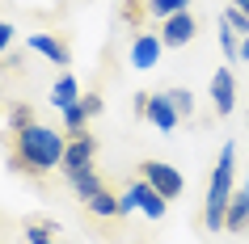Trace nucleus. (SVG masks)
Returning a JSON list of instances; mask_svg holds the SVG:
<instances>
[{"label":"nucleus","mask_w":249,"mask_h":244,"mask_svg":"<svg viewBox=\"0 0 249 244\" xmlns=\"http://www.w3.org/2000/svg\"><path fill=\"white\" fill-rule=\"evenodd\" d=\"M64 135L68 130H51L42 122H34L26 130H9V168L17 177H42V173L59 168L64 147H68Z\"/></svg>","instance_id":"obj_1"},{"label":"nucleus","mask_w":249,"mask_h":244,"mask_svg":"<svg viewBox=\"0 0 249 244\" xmlns=\"http://www.w3.org/2000/svg\"><path fill=\"white\" fill-rule=\"evenodd\" d=\"M232 173H236V147L224 143L207 181V202H203V228L207 231H224V215H228V202H232Z\"/></svg>","instance_id":"obj_2"},{"label":"nucleus","mask_w":249,"mask_h":244,"mask_svg":"<svg viewBox=\"0 0 249 244\" xmlns=\"http://www.w3.org/2000/svg\"><path fill=\"white\" fill-rule=\"evenodd\" d=\"M157 34H160V42H165V51H178V47H190V42H195V34H198V17L190 13V9H182V13L165 17Z\"/></svg>","instance_id":"obj_3"},{"label":"nucleus","mask_w":249,"mask_h":244,"mask_svg":"<svg viewBox=\"0 0 249 244\" xmlns=\"http://www.w3.org/2000/svg\"><path fill=\"white\" fill-rule=\"evenodd\" d=\"M93 160H97V139H93L89 130H80V135L68 139L64 160H59V173L72 177V173H80V168H93Z\"/></svg>","instance_id":"obj_4"},{"label":"nucleus","mask_w":249,"mask_h":244,"mask_svg":"<svg viewBox=\"0 0 249 244\" xmlns=\"http://www.w3.org/2000/svg\"><path fill=\"white\" fill-rule=\"evenodd\" d=\"M140 177L148 181V185H152V190L157 194H165V198H178V194L186 190V181H182V173H178V168L173 164H165V160H144V164H140Z\"/></svg>","instance_id":"obj_5"},{"label":"nucleus","mask_w":249,"mask_h":244,"mask_svg":"<svg viewBox=\"0 0 249 244\" xmlns=\"http://www.w3.org/2000/svg\"><path fill=\"white\" fill-rule=\"evenodd\" d=\"M211 101H215V114L228 118L236 110V76L232 67H220L215 76H211Z\"/></svg>","instance_id":"obj_6"},{"label":"nucleus","mask_w":249,"mask_h":244,"mask_svg":"<svg viewBox=\"0 0 249 244\" xmlns=\"http://www.w3.org/2000/svg\"><path fill=\"white\" fill-rule=\"evenodd\" d=\"M160 55H165V42H160V34H135V38H131V67L148 72V67H157V64H160Z\"/></svg>","instance_id":"obj_7"},{"label":"nucleus","mask_w":249,"mask_h":244,"mask_svg":"<svg viewBox=\"0 0 249 244\" xmlns=\"http://www.w3.org/2000/svg\"><path fill=\"white\" fill-rule=\"evenodd\" d=\"M26 47H30V51H38L42 59H51L55 67H68V64H72V51H68V42L59 38V34H30Z\"/></svg>","instance_id":"obj_8"},{"label":"nucleus","mask_w":249,"mask_h":244,"mask_svg":"<svg viewBox=\"0 0 249 244\" xmlns=\"http://www.w3.org/2000/svg\"><path fill=\"white\" fill-rule=\"evenodd\" d=\"M131 194H135V206H140V215H148L152 223H160V219H165V206H169V198H165V194H157L144 177L131 181Z\"/></svg>","instance_id":"obj_9"},{"label":"nucleus","mask_w":249,"mask_h":244,"mask_svg":"<svg viewBox=\"0 0 249 244\" xmlns=\"http://www.w3.org/2000/svg\"><path fill=\"white\" fill-rule=\"evenodd\" d=\"M148 122L157 130H178V122H182V114H178V105L169 101V93H152V101H148Z\"/></svg>","instance_id":"obj_10"},{"label":"nucleus","mask_w":249,"mask_h":244,"mask_svg":"<svg viewBox=\"0 0 249 244\" xmlns=\"http://www.w3.org/2000/svg\"><path fill=\"white\" fill-rule=\"evenodd\" d=\"M245 228H249V181L241 190H232V202L224 215V231H245Z\"/></svg>","instance_id":"obj_11"},{"label":"nucleus","mask_w":249,"mask_h":244,"mask_svg":"<svg viewBox=\"0 0 249 244\" xmlns=\"http://www.w3.org/2000/svg\"><path fill=\"white\" fill-rule=\"evenodd\" d=\"M80 101V84L72 72H64V76L55 80V89H51V105L55 110H68V105H76Z\"/></svg>","instance_id":"obj_12"},{"label":"nucleus","mask_w":249,"mask_h":244,"mask_svg":"<svg viewBox=\"0 0 249 244\" xmlns=\"http://www.w3.org/2000/svg\"><path fill=\"white\" fill-rule=\"evenodd\" d=\"M55 236H59L55 219H26V240L30 244H64V240H55Z\"/></svg>","instance_id":"obj_13"},{"label":"nucleus","mask_w":249,"mask_h":244,"mask_svg":"<svg viewBox=\"0 0 249 244\" xmlns=\"http://www.w3.org/2000/svg\"><path fill=\"white\" fill-rule=\"evenodd\" d=\"M85 211L97 215V219H118V198L110 190H97L93 198H85Z\"/></svg>","instance_id":"obj_14"},{"label":"nucleus","mask_w":249,"mask_h":244,"mask_svg":"<svg viewBox=\"0 0 249 244\" xmlns=\"http://www.w3.org/2000/svg\"><path fill=\"white\" fill-rule=\"evenodd\" d=\"M68 185L76 190V198H80V202H85V198H93L97 190H106V185H102V177H97L93 168H80V173H72V177H68Z\"/></svg>","instance_id":"obj_15"},{"label":"nucleus","mask_w":249,"mask_h":244,"mask_svg":"<svg viewBox=\"0 0 249 244\" xmlns=\"http://www.w3.org/2000/svg\"><path fill=\"white\" fill-rule=\"evenodd\" d=\"M123 21L135 30V34H144V17H148V0H123Z\"/></svg>","instance_id":"obj_16"},{"label":"nucleus","mask_w":249,"mask_h":244,"mask_svg":"<svg viewBox=\"0 0 249 244\" xmlns=\"http://www.w3.org/2000/svg\"><path fill=\"white\" fill-rule=\"evenodd\" d=\"M59 114H64V130L68 135H80V130H89V110H85V105H68V110H59Z\"/></svg>","instance_id":"obj_17"},{"label":"nucleus","mask_w":249,"mask_h":244,"mask_svg":"<svg viewBox=\"0 0 249 244\" xmlns=\"http://www.w3.org/2000/svg\"><path fill=\"white\" fill-rule=\"evenodd\" d=\"M182 9H190V0H148V17H157V21L182 13Z\"/></svg>","instance_id":"obj_18"},{"label":"nucleus","mask_w":249,"mask_h":244,"mask_svg":"<svg viewBox=\"0 0 249 244\" xmlns=\"http://www.w3.org/2000/svg\"><path fill=\"white\" fill-rule=\"evenodd\" d=\"M220 51H224V59H228V64H236V59H241V34H232L224 21H220Z\"/></svg>","instance_id":"obj_19"},{"label":"nucleus","mask_w":249,"mask_h":244,"mask_svg":"<svg viewBox=\"0 0 249 244\" xmlns=\"http://www.w3.org/2000/svg\"><path fill=\"white\" fill-rule=\"evenodd\" d=\"M26 127H34V105L17 101L13 110H9V130H26Z\"/></svg>","instance_id":"obj_20"},{"label":"nucleus","mask_w":249,"mask_h":244,"mask_svg":"<svg viewBox=\"0 0 249 244\" xmlns=\"http://www.w3.org/2000/svg\"><path fill=\"white\" fill-rule=\"evenodd\" d=\"M220 21H224L228 30H232V34H241V38H249V17L241 13L236 4H228V9H224V13H220Z\"/></svg>","instance_id":"obj_21"},{"label":"nucleus","mask_w":249,"mask_h":244,"mask_svg":"<svg viewBox=\"0 0 249 244\" xmlns=\"http://www.w3.org/2000/svg\"><path fill=\"white\" fill-rule=\"evenodd\" d=\"M169 101L178 105L182 118H195V97H190V89H169Z\"/></svg>","instance_id":"obj_22"},{"label":"nucleus","mask_w":249,"mask_h":244,"mask_svg":"<svg viewBox=\"0 0 249 244\" xmlns=\"http://www.w3.org/2000/svg\"><path fill=\"white\" fill-rule=\"evenodd\" d=\"M80 105L89 110V118H97V114H102V97H97V93H80Z\"/></svg>","instance_id":"obj_23"},{"label":"nucleus","mask_w":249,"mask_h":244,"mask_svg":"<svg viewBox=\"0 0 249 244\" xmlns=\"http://www.w3.org/2000/svg\"><path fill=\"white\" fill-rule=\"evenodd\" d=\"M13 34H17V30L9 26L4 17H0V55H4V51H9V47H13Z\"/></svg>","instance_id":"obj_24"},{"label":"nucleus","mask_w":249,"mask_h":244,"mask_svg":"<svg viewBox=\"0 0 249 244\" xmlns=\"http://www.w3.org/2000/svg\"><path fill=\"white\" fill-rule=\"evenodd\" d=\"M148 101H152V93H135V114L148 118Z\"/></svg>","instance_id":"obj_25"},{"label":"nucleus","mask_w":249,"mask_h":244,"mask_svg":"<svg viewBox=\"0 0 249 244\" xmlns=\"http://www.w3.org/2000/svg\"><path fill=\"white\" fill-rule=\"evenodd\" d=\"M232 4H236V9H241V13L249 17V0H232Z\"/></svg>","instance_id":"obj_26"},{"label":"nucleus","mask_w":249,"mask_h":244,"mask_svg":"<svg viewBox=\"0 0 249 244\" xmlns=\"http://www.w3.org/2000/svg\"><path fill=\"white\" fill-rule=\"evenodd\" d=\"M241 59H249V38H241Z\"/></svg>","instance_id":"obj_27"}]
</instances>
